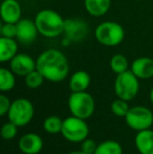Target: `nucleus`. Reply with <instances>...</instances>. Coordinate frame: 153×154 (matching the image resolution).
<instances>
[{"label": "nucleus", "mask_w": 153, "mask_h": 154, "mask_svg": "<svg viewBox=\"0 0 153 154\" xmlns=\"http://www.w3.org/2000/svg\"><path fill=\"white\" fill-rule=\"evenodd\" d=\"M37 70L41 72L47 81L58 83L67 78L69 72V64L66 56L56 48L44 51L36 60Z\"/></svg>", "instance_id": "nucleus-1"}, {"label": "nucleus", "mask_w": 153, "mask_h": 154, "mask_svg": "<svg viewBox=\"0 0 153 154\" xmlns=\"http://www.w3.org/2000/svg\"><path fill=\"white\" fill-rule=\"evenodd\" d=\"M35 22L39 34L45 38H57L64 32L65 20L54 10H41L36 15Z\"/></svg>", "instance_id": "nucleus-2"}, {"label": "nucleus", "mask_w": 153, "mask_h": 154, "mask_svg": "<svg viewBox=\"0 0 153 154\" xmlns=\"http://www.w3.org/2000/svg\"><path fill=\"white\" fill-rule=\"evenodd\" d=\"M94 37L100 44L107 47L118 46L125 38L124 27L115 21H105L96 27Z\"/></svg>", "instance_id": "nucleus-3"}, {"label": "nucleus", "mask_w": 153, "mask_h": 154, "mask_svg": "<svg viewBox=\"0 0 153 154\" xmlns=\"http://www.w3.org/2000/svg\"><path fill=\"white\" fill-rule=\"evenodd\" d=\"M68 108L72 116L87 120L93 114L96 103L92 95L87 91L72 92L68 97Z\"/></svg>", "instance_id": "nucleus-4"}, {"label": "nucleus", "mask_w": 153, "mask_h": 154, "mask_svg": "<svg viewBox=\"0 0 153 154\" xmlns=\"http://www.w3.org/2000/svg\"><path fill=\"white\" fill-rule=\"evenodd\" d=\"M139 90V78L131 70L116 75L115 81V92L118 99L131 101L137 95Z\"/></svg>", "instance_id": "nucleus-5"}, {"label": "nucleus", "mask_w": 153, "mask_h": 154, "mask_svg": "<svg viewBox=\"0 0 153 154\" xmlns=\"http://www.w3.org/2000/svg\"><path fill=\"white\" fill-rule=\"evenodd\" d=\"M61 134L70 143H82L89 134V127L85 120L72 116L63 120Z\"/></svg>", "instance_id": "nucleus-6"}, {"label": "nucleus", "mask_w": 153, "mask_h": 154, "mask_svg": "<svg viewBox=\"0 0 153 154\" xmlns=\"http://www.w3.org/2000/svg\"><path fill=\"white\" fill-rule=\"evenodd\" d=\"M34 106L31 101L26 99H17L12 102V105L8 110V121L14 123L18 127L26 126L34 118Z\"/></svg>", "instance_id": "nucleus-7"}, {"label": "nucleus", "mask_w": 153, "mask_h": 154, "mask_svg": "<svg viewBox=\"0 0 153 154\" xmlns=\"http://www.w3.org/2000/svg\"><path fill=\"white\" fill-rule=\"evenodd\" d=\"M126 124L135 131L150 129L153 125V113L147 107L144 106H134L130 108L128 113L125 116Z\"/></svg>", "instance_id": "nucleus-8"}, {"label": "nucleus", "mask_w": 153, "mask_h": 154, "mask_svg": "<svg viewBox=\"0 0 153 154\" xmlns=\"http://www.w3.org/2000/svg\"><path fill=\"white\" fill-rule=\"evenodd\" d=\"M88 24L81 19H67L65 20L64 32L68 41L80 42L88 35Z\"/></svg>", "instance_id": "nucleus-9"}, {"label": "nucleus", "mask_w": 153, "mask_h": 154, "mask_svg": "<svg viewBox=\"0 0 153 154\" xmlns=\"http://www.w3.org/2000/svg\"><path fill=\"white\" fill-rule=\"evenodd\" d=\"M10 68L16 75L25 77L37 69L36 61L26 54H17L10 61Z\"/></svg>", "instance_id": "nucleus-10"}, {"label": "nucleus", "mask_w": 153, "mask_h": 154, "mask_svg": "<svg viewBox=\"0 0 153 154\" xmlns=\"http://www.w3.org/2000/svg\"><path fill=\"white\" fill-rule=\"evenodd\" d=\"M17 24V40L22 44H31L37 39L39 31L35 20L29 18L21 19Z\"/></svg>", "instance_id": "nucleus-11"}, {"label": "nucleus", "mask_w": 153, "mask_h": 154, "mask_svg": "<svg viewBox=\"0 0 153 154\" xmlns=\"http://www.w3.org/2000/svg\"><path fill=\"white\" fill-rule=\"evenodd\" d=\"M21 6L17 0H3L0 6L2 22L18 23L21 20Z\"/></svg>", "instance_id": "nucleus-12"}, {"label": "nucleus", "mask_w": 153, "mask_h": 154, "mask_svg": "<svg viewBox=\"0 0 153 154\" xmlns=\"http://www.w3.org/2000/svg\"><path fill=\"white\" fill-rule=\"evenodd\" d=\"M43 148V140L36 133H27L19 140V149L24 154H38Z\"/></svg>", "instance_id": "nucleus-13"}, {"label": "nucleus", "mask_w": 153, "mask_h": 154, "mask_svg": "<svg viewBox=\"0 0 153 154\" xmlns=\"http://www.w3.org/2000/svg\"><path fill=\"white\" fill-rule=\"evenodd\" d=\"M130 70L139 79H150L153 77V59L149 57L137 58L131 63Z\"/></svg>", "instance_id": "nucleus-14"}, {"label": "nucleus", "mask_w": 153, "mask_h": 154, "mask_svg": "<svg viewBox=\"0 0 153 154\" xmlns=\"http://www.w3.org/2000/svg\"><path fill=\"white\" fill-rule=\"evenodd\" d=\"M134 143L141 154H153V131L151 129L137 132Z\"/></svg>", "instance_id": "nucleus-15"}, {"label": "nucleus", "mask_w": 153, "mask_h": 154, "mask_svg": "<svg viewBox=\"0 0 153 154\" xmlns=\"http://www.w3.org/2000/svg\"><path fill=\"white\" fill-rule=\"evenodd\" d=\"M18 44L13 38H0V62H8L17 55Z\"/></svg>", "instance_id": "nucleus-16"}, {"label": "nucleus", "mask_w": 153, "mask_h": 154, "mask_svg": "<svg viewBox=\"0 0 153 154\" xmlns=\"http://www.w3.org/2000/svg\"><path fill=\"white\" fill-rule=\"evenodd\" d=\"M90 75L87 71L78 70L69 79V88L72 92L86 91L90 85Z\"/></svg>", "instance_id": "nucleus-17"}, {"label": "nucleus", "mask_w": 153, "mask_h": 154, "mask_svg": "<svg viewBox=\"0 0 153 154\" xmlns=\"http://www.w3.org/2000/svg\"><path fill=\"white\" fill-rule=\"evenodd\" d=\"M111 0H84V6L89 15L93 17L104 16L109 11Z\"/></svg>", "instance_id": "nucleus-18"}, {"label": "nucleus", "mask_w": 153, "mask_h": 154, "mask_svg": "<svg viewBox=\"0 0 153 154\" xmlns=\"http://www.w3.org/2000/svg\"><path fill=\"white\" fill-rule=\"evenodd\" d=\"M15 84H16L15 73L11 69L2 67L0 69V90L2 92L10 91L15 87Z\"/></svg>", "instance_id": "nucleus-19"}, {"label": "nucleus", "mask_w": 153, "mask_h": 154, "mask_svg": "<svg viewBox=\"0 0 153 154\" xmlns=\"http://www.w3.org/2000/svg\"><path fill=\"white\" fill-rule=\"evenodd\" d=\"M94 154H123V148L118 142L108 140L98 145Z\"/></svg>", "instance_id": "nucleus-20"}, {"label": "nucleus", "mask_w": 153, "mask_h": 154, "mask_svg": "<svg viewBox=\"0 0 153 154\" xmlns=\"http://www.w3.org/2000/svg\"><path fill=\"white\" fill-rule=\"evenodd\" d=\"M129 63L127 58L122 54H116L110 59V68L116 75H120L128 70Z\"/></svg>", "instance_id": "nucleus-21"}, {"label": "nucleus", "mask_w": 153, "mask_h": 154, "mask_svg": "<svg viewBox=\"0 0 153 154\" xmlns=\"http://www.w3.org/2000/svg\"><path fill=\"white\" fill-rule=\"evenodd\" d=\"M62 125H63V120L59 118V116H48L43 123V128L44 130L49 134H58L61 133Z\"/></svg>", "instance_id": "nucleus-22"}, {"label": "nucleus", "mask_w": 153, "mask_h": 154, "mask_svg": "<svg viewBox=\"0 0 153 154\" xmlns=\"http://www.w3.org/2000/svg\"><path fill=\"white\" fill-rule=\"evenodd\" d=\"M44 77L41 75V72L37 69L29 72L27 75H25V85L31 89L39 88L44 82Z\"/></svg>", "instance_id": "nucleus-23"}, {"label": "nucleus", "mask_w": 153, "mask_h": 154, "mask_svg": "<svg viewBox=\"0 0 153 154\" xmlns=\"http://www.w3.org/2000/svg\"><path fill=\"white\" fill-rule=\"evenodd\" d=\"M129 109L130 108H129L127 101L118 99V97L111 104V111H112V113L116 116H120V118H125L126 114L128 113Z\"/></svg>", "instance_id": "nucleus-24"}, {"label": "nucleus", "mask_w": 153, "mask_h": 154, "mask_svg": "<svg viewBox=\"0 0 153 154\" xmlns=\"http://www.w3.org/2000/svg\"><path fill=\"white\" fill-rule=\"evenodd\" d=\"M17 131H18V126L12 122L5 123L1 128V136L6 140H13L17 135Z\"/></svg>", "instance_id": "nucleus-25"}, {"label": "nucleus", "mask_w": 153, "mask_h": 154, "mask_svg": "<svg viewBox=\"0 0 153 154\" xmlns=\"http://www.w3.org/2000/svg\"><path fill=\"white\" fill-rule=\"evenodd\" d=\"M0 32H1V37L15 39L17 36V24L16 23L3 22L1 25V29H0Z\"/></svg>", "instance_id": "nucleus-26"}, {"label": "nucleus", "mask_w": 153, "mask_h": 154, "mask_svg": "<svg viewBox=\"0 0 153 154\" xmlns=\"http://www.w3.org/2000/svg\"><path fill=\"white\" fill-rule=\"evenodd\" d=\"M81 144H82L81 150L84 151L85 153H88V154H94V151H96V147H98V145L96 144V142L90 140V138L84 140Z\"/></svg>", "instance_id": "nucleus-27"}, {"label": "nucleus", "mask_w": 153, "mask_h": 154, "mask_svg": "<svg viewBox=\"0 0 153 154\" xmlns=\"http://www.w3.org/2000/svg\"><path fill=\"white\" fill-rule=\"evenodd\" d=\"M12 105V102L10 101L6 95L0 94V116H3L8 113V110Z\"/></svg>", "instance_id": "nucleus-28"}, {"label": "nucleus", "mask_w": 153, "mask_h": 154, "mask_svg": "<svg viewBox=\"0 0 153 154\" xmlns=\"http://www.w3.org/2000/svg\"><path fill=\"white\" fill-rule=\"evenodd\" d=\"M67 154H88V153H85L84 151L80 150V151H72V152H69V153H67Z\"/></svg>", "instance_id": "nucleus-29"}, {"label": "nucleus", "mask_w": 153, "mask_h": 154, "mask_svg": "<svg viewBox=\"0 0 153 154\" xmlns=\"http://www.w3.org/2000/svg\"><path fill=\"white\" fill-rule=\"evenodd\" d=\"M150 101H151V103L153 104V87H152L151 91H150Z\"/></svg>", "instance_id": "nucleus-30"}, {"label": "nucleus", "mask_w": 153, "mask_h": 154, "mask_svg": "<svg viewBox=\"0 0 153 154\" xmlns=\"http://www.w3.org/2000/svg\"><path fill=\"white\" fill-rule=\"evenodd\" d=\"M136 1H142V0H136Z\"/></svg>", "instance_id": "nucleus-31"}]
</instances>
